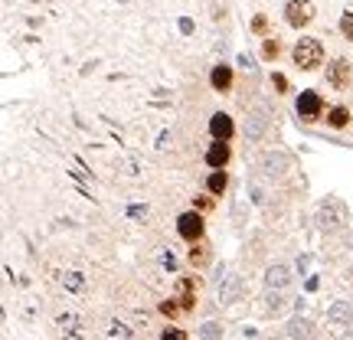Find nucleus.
Returning a JSON list of instances; mask_svg holds the SVG:
<instances>
[{"mask_svg": "<svg viewBox=\"0 0 353 340\" xmlns=\"http://www.w3.org/2000/svg\"><path fill=\"white\" fill-rule=\"evenodd\" d=\"M291 63H294V69H301V72H317V69H324V63H327V50H324V43L317 37H301L291 46Z\"/></svg>", "mask_w": 353, "mask_h": 340, "instance_id": "f257e3e1", "label": "nucleus"}, {"mask_svg": "<svg viewBox=\"0 0 353 340\" xmlns=\"http://www.w3.org/2000/svg\"><path fill=\"white\" fill-rule=\"evenodd\" d=\"M294 112H298V118H301L304 125H317L327 114V101H324V95L317 88H304V92H298V99H294Z\"/></svg>", "mask_w": 353, "mask_h": 340, "instance_id": "f03ea898", "label": "nucleus"}, {"mask_svg": "<svg viewBox=\"0 0 353 340\" xmlns=\"http://www.w3.org/2000/svg\"><path fill=\"white\" fill-rule=\"evenodd\" d=\"M281 17H285V23H288L291 30H307V26L314 23L317 7H314V0H288Z\"/></svg>", "mask_w": 353, "mask_h": 340, "instance_id": "7ed1b4c3", "label": "nucleus"}, {"mask_svg": "<svg viewBox=\"0 0 353 340\" xmlns=\"http://www.w3.org/2000/svg\"><path fill=\"white\" fill-rule=\"evenodd\" d=\"M324 79L334 92H347L353 86V63L347 56H334L330 63H324Z\"/></svg>", "mask_w": 353, "mask_h": 340, "instance_id": "20e7f679", "label": "nucleus"}, {"mask_svg": "<svg viewBox=\"0 0 353 340\" xmlns=\"http://www.w3.org/2000/svg\"><path fill=\"white\" fill-rule=\"evenodd\" d=\"M176 236L183 242H200L206 236V219L200 210H190V213L176 216Z\"/></svg>", "mask_w": 353, "mask_h": 340, "instance_id": "39448f33", "label": "nucleus"}, {"mask_svg": "<svg viewBox=\"0 0 353 340\" xmlns=\"http://www.w3.org/2000/svg\"><path fill=\"white\" fill-rule=\"evenodd\" d=\"M203 161H206L210 170H226L229 161H232V141H213L203 154Z\"/></svg>", "mask_w": 353, "mask_h": 340, "instance_id": "423d86ee", "label": "nucleus"}, {"mask_svg": "<svg viewBox=\"0 0 353 340\" xmlns=\"http://www.w3.org/2000/svg\"><path fill=\"white\" fill-rule=\"evenodd\" d=\"M210 86H213V92H219V95H229L232 86H236V69L229 63H216L213 69H210Z\"/></svg>", "mask_w": 353, "mask_h": 340, "instance_id": "0eeeda50", "label": "nucleus"}, {"mask_svg": "<svg viewBox=\"0 0 353 340\" xmlns=\"http://www.w3.org/2000/svg\"><path fill=\"white\" fill-rule=\"evenodd\" d=\"M210 138L213 141H232L236 138V121L229 112H216L210 118Z\"/></svg>", "mask_w": 353, "mask_h": 340, "instance_id": "6e6552de", "label": "nucleus"}, {"mask_svg": "<svg viewBox=\"0 0 353 340\" xmlns=\"http://www.w3.org/2000/svg\"><path fill=\"white\" fill-rule=\"evenodd\" d=\"M350 121H353V112L347 105H330L327 114H324V125L330 131H343V128H350Z\"/></svg>", "mask_w": 353, "mask_h": 340, "instance_id": "1a4fd4ad", "label": "nucleus"}, {"mask_svg": "<svg viewBox=\"0 0 353 340\" xmlns=\"http://www.w3.org/2000/svg\"><path fill=\"white\" fill-rule=\"evenodd\" d=\"M226 190H229V174L226 170H210V177H206V193L223 197Z\"/></svg>", "mask_w": 353, "mask_h": 340, "instance_id": "9d476101", "label": "nucleus"}, {"mask_svg": "<svg viewBox=\"0 0 353 340\" xmlns=\"http://www.w3.org/2000/svg\"><path fill=\"white\" fill-rule=\"evenodd\" d=\"M259 56H262L265 63H278V59H281V39L272 37V33L262 37V50H259Z\"/></svg>", "mask_w": 353, "mask_h": 340, "instance_id": "9b49d317", "label": "nucleus"}, {"mask_svg": "<svg viewBox=\"0 0 353 340\" xmlns=\"http://www.w3.org/2000/svg\"><path fill=\"white\" fill-rule=\"evenodd\" d=\"M288 281H291L288 265H272V268H268V275H265V285H268V288H285Z\"/></svg>", "mask_w": 353, "mask_h": 340, "instance_id": "f8f14e48", "label": "nucleus"}, {"mask_svg": "<svg viewBox=\"0 0 353 340\" xmlns=\"http://www.w3.org/2000/svg\"><path fill=\"white\" fill-rule=\"evenodd\" d=\"M239 294H242V281H239V275H232L226 285H223V294H219V298H223V304H232Z\"/></svg>", "mask_w": 353, "mask_h": 340, "instance_id": "ddd939ff", "label": "nucleus"}, {"mask_svg": "<svg viewBox=\"0 0 353 340\" xmlns=\"http://www.w3.org/2000/svg\"><path fill=\"white\" fill-rule=\"evenodd\" d=\"M330 321H334V324H350L353 321L350 304H334V308H330Z\"/></svg>", "mask_w": 353, "mask_h": 340, "instance_id": "4468645a", "label": "nucleus"}, {"mask_svg": "<svg viewBox=\"0 0 353 340\" xmlns=\"http://www.w3.org/2000/svg\"><path fill=\"white\" fill-rule=\"evenodd\" d=\"M193 210H200L203 216L213 213V210H216V197H213V193H206V197H203V193H200V197H193Z\"/></svg>", "mask_w": 353, "mask_h": 340, "instance_id": "2eb2a0df", "label": "nucleus"}, {"mask_svg": "<svg viewBox=\"0 0 353 340\" xmlns=\"http://www.w3.org/2000/svg\"><path fill=\"white\" fill-rule=\"evenodd\" d=\"M206 262H210V252H206L203 246H196V242H193V249H190V265H193V268H203Z\"/></svg>", "mask_w": 353, "mask_h": 340, "instance_id": "dca6fc26", "label": "nucleus"}, {"mask_svg": "<svg viewBox=\"0 0 353 340\" xmlns=\"http://www.w3.org/2000/svg\"><path fill=\"white\" fill-rule=\"evenodd\" d=\"M272 88H275L278 95H288V92H291L288 76H285V72H272Z\"/></svg>", "mask_w": 353, "mask_h": 340, "instance_id": "f3484780", "label": "nucleus"}, {"mask_svg": "<svg viewBox=\"0 0 353 340\" xmlns=\"http://www.w3.org/2000/svg\"><path fill=\"white\" fill-rule=\"evenodd\" d=\"M337 26H341V37L347 39V43H353V10L343 13V17H341V23H337Z\"/></svg>", "mask_w": 353, "mask_h": 340, "instance_id": "a211bd4d", "label": "nucleus"}, {"mask_svg": "<svg viewBox=\"0 0 353 340\" xmlns=\"http://www.w3.org/2000/svg\"><path fill=\"white\" fill-rule=\"evenodd\" d=\"M268 26L272 23H268V17H265V13H255L252 17V33L255 37H268Z\"/></svg>", "mask_w": 353, "mask_h": 340, "instance_id": "6ab92c4d", "label": "nucleus"}, {"mask_svg": "<svg viewBox=\"0 0 353 340\" xmlns=\"http://www.w3.org/2000/svg\"><path fill=\"white\" fill-rule=\"evenodd\" d=\"M161 311H164L167 317H180V314H183V308H180V301H176V298H170V301L161 304Z\"/></svg>", "mask_w": 353, "mask_h": 340, "instance_id": "aec40b11", "label": "nucleus"}, {"mask_svg": "<svg viewBox=\"0 0 353 340\" xmlns=\"http://www.w3.org/2000/svg\"><path fill=\"white\" fill-rule=\"evenodd\" d=\"M161 340H190V337H187V330H183V328H167Z\"/></svg>", "mask_w": 353, "mask_h": 340, "instance_id": "412c9836", "label": "nucleus"}, {"mask_svg": "<svg viewBox=\"0 0 353 340\" xmlns=\"http://www.w3.org/2000/svg\"><path fill=\"white\" fill-rule=\"evenodd\" d=\"M219 334H223V330H219V324H206V330H200L203 340H219Z\"/></svg>", "mask_w": 353, "mask_h": 340, "instance_id": "4be33fe9", "label": "nucleus"}]
</instances>
